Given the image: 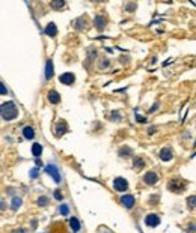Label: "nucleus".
<instances>
[{"label": "nucleus", "mask_w": 196, "mask_h": 233, "mask_svg": "<svg viewBox=\"0 0 196 233\" xmlns=\"http://www.w3.org/2000/svg\"><path fill=\"white\" fill-rule=\"evenodd\" d=\"M69 226H71V229L74 230V232H79V230H80V221H79L76 217H72V218L69 220Z\"/></svg>", "instance_id": "obj_17"}, {"label": "nucleus", "mask_w": 196, "mask_h": 233, "mask_svg": "<svg viewBox=\"0 0 196 233\" xmlns=\"http://www.w3.org/2000/svg\"><path fill=\"white\" fill-rule=\"evenodd\" d=\"M52 77H53V62L47 60V63H45V78L50 80Z\"/></svg>", "instance_id": "obj_13"}, {"label": "nucleus", "mask_w": 196, "mask_h": 233, "mask_svg": "<svg viewBox=\"0 0 196 233\" xmlns=\"http://www.w3.org/2000/svg\"><path fill=\"white\" fill-rule=\"evenodd\" d=\"M21 205H23V200L20 197H14L12 202H11V207L14 209V211H18V209L21 207Z\"/></svg>", "instance_id": "obj_15"}, {"label": "nucleus", "mask_w": 196, "mask_h": 233, "mask_svg": "<svg viewBox=\"0 0 196 233\" xmlns=\"http://www.w3.org/2000/svg\"><path fill=\"white\" fill-rule=\"evenodd\" d=\"M44 172H45L47 175H50L56 183H60V173H59V169H57L55 164H48V166H45V167H44Z\"/></svg>", "instance_id": "obj_2"}, {"label": "nucleus", "mask_w": 196, "mask_h": 233, "mask_svg": "<svg viewBox=\"0 0 196 233\" xmlns=\"http://www.w3.org/2000/svg\"><path fill=\"white\" fill-rule=\"evenodd\" d=\"M174 158V153H172V149L170 148H163L160 150V159L161 161H170Z\"/></svg>", "instance_id": "obj_7"}, {"label": "nucleus", "mask_w": 196, "mask_h": 233, "mask_svg": "<svg viewBox=\"0 0 196 233\" xmlns=\"http://www.w3.org/2000/svg\"><path fill=\"white\" fill-rule=\"evenodd\" d=\"M195 200H196V197H195V196H190V199L187 200V203L190 205V207H192V209L195 207Z\"/></svg>", "instance_id": "obj_25"}, {"label": "nucleus", "mask_w": 196, "mask_h": 233, "mask_svg": "<svg viewBox=\"0 0 196 233\" xmlns=\"http://www.w3.org/2000/svg\"><path fill=\"white\" fill-rule=\"evenodd\" d=\"M94 24H95V27H97L98 30H103V29L106 27V18H104L103 15H97L95 20H94Z\"/></svg>", "instance_id": "obj_9"}, {"label": "nucleus", "mask_w": 196, "mask_h": 233, "mask_svg": "<svg viewBox=\"0 0 196 233\" xmlns=\"http://www.w3.org/2000/svg\"><path fill=\"white\" fill-rule=\"evenodd\" d=\"M145 224L148 227H157L160 224V217L155 215V214H148L145 218Z\"/></svg>", "instance_id": "obj_4"}, {"label": "nucleus", "mask_w": 196, "mask_h": 233, "mask_svg": "<svg viewBox=\"0 0 196 233\" xmlns=\"http://www.w3.org/2000/svg\"><path fill=\"white\" fill-rule=\"evenodd\" d=\"M18 233H24V230H23V229H20V232H18Z\"/></svg>", "instance_id": "obj_28"}, {"label": "nucleus", "mask_w": 196, "mask_h": 233, "mask_svg": "<svg viewBox=\"0 0 196 233\" xmlns=\"http://www.w3.org/2000/svg\"><path fill=\"white\" fill-rule=\"evenodd\" d=\"M0 116L5 119V121H14L17 116H18V108L12 101H8L5 104L0 105Z\"/></svg>", "instance_id": "obj_1"}, {"label": "nucleus", "mask_w": 196, "mask_h": 233, "mask_svg": "<svg viewBox=\"0 0 196 233\" xmlns=\"http://www.w3.org/2000/svg\"><path fill=\"white\" fill-rule=\"evenodd\" d=\"M6 93H8V89L5 87L3 83H0V95H6Z\"/></svg>", "instance_id": "obj_24"}, {"label": "nucleus", "mask_w": 196, "mask_h": 233, "mask_svg": "<svg viewBox=\"0 0 196 233\" xmlns=\"http://www.w3.org/2000/svg\"><path fill=\"white\" fill-rule=\"evenodd\" d=\"M59 212H60V215L66 217V215L69 214V206H68V205H65V203H62V205L59 206Z\"/></svg>", "instance_id": "obj_18"}, {"label": "nucleus", "mask_w": 196, "mask_h": 233, "mask_svg": "<svg viewBox=\"0 0 196 233\" xmlns=\"http://www.w3.org/2000/svg\"><path fill=\"white\" fill-rule=\"evenodd\" d=\"M23 135H24V138L32 140V138H35V129L32 126H24L23 128Z\"/></svg>", "instance_id": "obj_11"}, {"label": "nucleus", "mask_w": 196, "mask_h": 233, "mask_svg": "<svg viewBox=\"0 0 196 233\" xmlns=\"http://www.w3.org/2000/svg\"><path fill=\"white\" fill-rule=\"evenodd\" d=\"M66 129H68V126H66L65 122H57V123H56V129H55V131H56V135H59V137L63 135V134L66 132Z\"/></svg>", "instance_id": "obj_12"}, {"label": "nucleus", "mask_w": 196, "mask_h": 233, "mask_svg": "<svg viewBox=\"0 0 196 233\" xmlns=\"http://www.w3.org/2000/svg\"><path fill=\"white\" fill-rule=\"evenodd\" d=\"M143 166H145V162H143L142 158H134V167L136 169H142Z\"/></svg>", "instance_id": "obj_21"}, {"label": "nucleus", "mask_w": 196, "mask_h": 233, "mask_svg": "<svg viewBox=\"0 0 196 233\" xmlns=\"http://www.w3.org/2000/svg\"><path fill=\"white\" fill-rule=\"evenodd\" d=\"M121 203L124 205L127 209H131L134 206V197L131 194H125V196H122L121 197Z\"/></svg>", "instance_id": "obj_6"}, {"label": "nucleus", "mask_w": 196, "mask_h": 233, "mask_svg": "<svg viewBox=\"0 0 196 233\" xmlns=\"http://www.w3.org/2000/svg\"><path fill=\"white\" fill-rule=\"evenodd\" d=\"M47 205H48V197H45V196H41V197L38 199V206L44 207V206H47Z\"/></svg>", "instance_id": "obj_20"}, {"label": "nucleus", "mask_w": 196, "mask_h": 233, "mask_svg": "<svg viewBox=\"0 0 196 233\" xmlns=\"http://www.w3.org/2000/svg\"><path fill=\"white\" fill-rule=\"evenodd\" d=\"M55 199H57V200H62L63 199V196H62V193L57 190V191H55Z\"/></svg>", "instance_id": "obj_27"}, {"label": "nucleus", "mask_w": 196, "mask_h": 233, "mask_svg": "<svg viewBox=\"0 0 196 233\" xmlns=\"http://www.w3.org/2000/svg\"><path fill=\"white\" fill-rule=\"evenodd\" d=\"M143 182L148 183V185H155L158 182V176L155 172H148L145 176H143Z\"/></svg>", "instance_id": "obj_5"}, {"label": "nucleus", "mask_w": 196, "mask_h": 233, "mask_svg": "<svg viewBox=\"0 0 196 233\" xmlns=\"http://www.w3.org/2000/svg\"><path fill=\"white\" fill-rule=\"evenodd\" d=\"M65 6V2L63 0H56V2H52V8L53 9H60Z\"/></svg>", "instance_id": "obj_19"}, {"label": "nucleus", "mask_w": 196, "mask_h": 233, "mask_svg": "<svg viewBox=\"0 0 196 233\" xmlns=\"http://www.w3.org/2000/svg\"><path fill=\"white\" fill-rule=\"evenodd\" d=\"M136 119H137V122H140V123H145V122H146V118H143V116H139V114H136Z\"/></svg>", "instance_id": "obj_26"}, {"label": "nucleus", "mask_w": 196, "mask_h": 233, "mask_svg": "<svg viewBox=\"0 0 196 233\" xmlns=\"http://www.w3.org/2000/svg\"><path fill=\"white\" fill-rule=\"evenodd\" d=\"M130 153H131V149H130V148H124V149H121V150H119V155H121V156L130 155Z\"/></svg>", "instance_id": "obj_23"}, {"label": "nucleus", "mask_w": 196, "mask_h": 233, "mask_svg": "<svg viewBox=\"0 0 196 233\" xmlns=\"http://www.w3.org/2000/svg\"><path fill=\"white\" fill-rule=\"evenodd\" d=\"M113 188H115L116 191H119V193L127 191V190H128V182H127V179H124V177H116V179L113 180Z\"/></svg>", "instance_id": "obj_3"}, {"label": "nucleus", "mask_w": 196, "mask_h": 233, "mask_svg": "<svg viewBox=\"0 0 196 233\" xmlns=\"http://www.w3.org/2000/svg\"><path fill=\"white\" fill-rule=\"evenodd\" d=\"M45 33H47L48 36H56V33H57V27H56L55 23H50V24L45 27Z\"/></svg>", "instance_id": "obj_14"}, {"label": "nucleus", "mask_w": 196, "mask_h": 233, "mask_svg": "<svg viewBox=\"0 0 196 233\" xmlns=\"http://www.w3.org/2000/svg\"><path fill=\"white\" fill-rule=\"evenodd\" d=\"M74 80H76V77H74V74H71V72L62 74L59 77V81L63 83V84H72V83H74Z\"/></svg>", "instance_id": "obj_8"}, {"label": "nucleus", "mask_w": 196, "mask_h": 233, "mask_svg": "<svg viewBox=\"0 0 196 233\" xmlns=\"http://www.w3.org/2000/svg\"><path fill=\"white\" fill-rule=\"evenodd\" d=\"M32 153H33V156L39 158L41 153H42V146H41L39 143H35V145L32 146Z\"/></svg>", "instance_id": "obj_16"}, {"label": "nucleus", "mask_w": 196, "mask_h": 233, "mask_svg": "<svg viewBox=\"0 0 196 233\" xmlns=\"http://www.w3.org/2000/svg\"><path fill=\"white\" fill-rule=\"evenodd\" d=\"M48 101H50L52 104H59L60 102V95L56 90H50L48 92Z\"/></svg>", "instance_id": "obj_10"}, {"label": "nucleus", "mask_w": 196, "mask_h": 233, "mask_svg": "<svg viewBox=\"0 0 196 233\" xmlns=\"http://www.w3.org/2000/svg\"><path fill=\"white\" fill-rule=\"evenodd\" d=\"M38 176H39V169H38V167H33V169L30 170V177H32V179H36Z\"/></svg>", "instance_id": "obj_22"}]
</instances>
